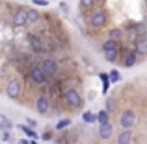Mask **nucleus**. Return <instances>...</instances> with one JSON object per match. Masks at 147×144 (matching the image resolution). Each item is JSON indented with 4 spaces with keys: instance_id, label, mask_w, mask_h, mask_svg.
Returning <instances> with one entry per match:
<instances>
[{
    "instance_id": "obj_1",
    "label": "nucleus",
    "mask_w": 147,
    "mask_h": 144,
    "mask_svg": "<svg viewBox=\"0 0 147 144\" xmlns=\"http://www.w3.org/2000/svg\"><path fill=\"white\" fill-rule=\"evenodd\" d=\"M63 101L69 109H80L84 99H82V96H80V92L76 90V88H67V90L63 92Z\"/></svg>"
},
{
    "instance_id": "obj_2",
    "label": "nucleus",
    "mask_w": 147,
    "mask_h": 144,
    "mask_svg": "<svg viewBox=\"0 0 147 144\" xmlns=\"http://www.w3.org/2000/svg\"><path fill=\"white\" fill-rule=\"evenodd\" d=\"M106 23H108V13H106V10H102V8L95 10L93 13L90 15V26L93 30L104 28V26H106Z\"/></svg>"
},
{
    "instance_id": "obj_3",
    "label": "nucleus",
    "mask_w": 147,
    "mask_h": 144,
    "mask_svg": "<svg viewBox=\"0 0 147 144\" xmlns=\"http://www.w3.org/2000/svg\"><path fill=\"white\" fill-rule=\"evenodd\" d=\"M102 53H104V56H106L108 62H115L119 58V45H117V41L106 40L102 43Z\"/></svg>"
},
{
    "instance_id": "obj_4",
    "label": "nucleus",
    "mask_w": 147,
    "mask_h": 144,
    "mask_svg": "<svg viewBox=\"0 0 147 144\" xmlns=\"http://www.w3.org/2000/svg\"><path fill=\"white\" fill-rule=\"evenodd\" d=\"M37 68H39L47 77H54L58 71H60V66H58V62L52 60V58H43V60L37 64Z\"/></svg>"
},
{
    "instance_id": "obj_5",
    "label": "nucleus",
    "mask_w": 147,
    "mask_h": 144,
    "mask_svg": "<svg viewBox=\"0 0 147 144\" xmlns=\"http://www.w3.org/2000/svg\"><path fill=\"white\" fill-rule=\"evenodd\" d=\"M136 112L132 111V109H125V111L121 112V118H119V124H121L123 129H132V126L136 124Z\"/></svg>"
},
{
    "instance_id": "obj_6",
    "label": "nucleus",
    "mask_w": 147,
    "mask_h": 144,
    "mask_svg": "<svg viewBox=\"0 0 147 144\" xmlns=\"http://www.w3.org/2000/svg\"><path fill=\"white\" fill-rule=\"evenodd\" d=\"M6 94L11 97V99H17L19 96L22 94V84L19 79H9L6 84Z\"/></svg>"
},
{
    "instance_id": "obj_7",
    "label": "nucleus",
    "mask_w": 147,
    "mask_h": 144,
    "mask_svg": "<svg viewBox=\"0 0 147 144\" xmlns=\"http://www.w3.org/2000/svg\"><path fill=\"white\" fill-rule=\"evenodd\" d=\"M28 79L32 81L34 84H37V86H39V84H45V83H47L49 77L45 75V73L41 71L37 66H34V68H30V71H28Z\"/></svg>"
},
{
    "instance_id": "obj_8",
    "label": "nucleus",
    "mask_w": 147,
    "mask_h": 144,
    "mask_svg": "<svg viewBox=\"0 0 147 144\" xmlns=\"http://www.w3.org/2000/svg\"><path fill=\"white\" fill-rule=\"evenodd\" d=\"M26 40H28L30 47L36 51V53H41V51L47 49V41H45L41 36H36V34H28V36H26Z\"/></svg>"
},
{
    "instance_id": "obj_9",
    "label": "nucleus",
    "mask_w": 147,
    "mask_h": 144,
    "mask_svg": "<svg viewBox=\"0 0 147 144\" xmlns=\"http://www.w3.org/2000/svg\"><path fill=\"white\" fill-rule=\"evenodd\" d=\"M11 25L13 26H24L26 25V8H17L11 13Z\"/></svg>"
},
{
    "instance_id": "obj_10",
    "label": "nucleus",
    "mask_w": 147,
    "mask_h": 144,
    "mask_svg": "<svg viewBox=\"0 0 147 144\" xmlns=\"http://www.w3.org/2000/svg\"><path fill=\"white\" fill-rule=\"evenodd\" d=\"M36 109H37L39 114H47V112L50 111V99L47 96H39L37 101H36Z\"/></svg>"
},
{
    "instance_id": "obj_11",
    "label": "nucleus",
    "mask_w": 147,
    "mask_h": 144,
    "mask_svg": "<svg viewBox=\"0 0 147 144\" xmlns=\"http://www.w3.org/2000/svg\"><path fill=\"white\" fill-rule=\"evenodd\" d=\"M134 45H136V53L138 54H147V36L144 32L136 38V43Z\"/></svg>"
},
{
    "instance_id": "obj_12",
    "label": "nucleus",
    "mask_w": 147,
    "mask_h": 144,
    "mask_svg": "<svg viewBox=\"0 0 147 144\" xmlns=\"http://www.w3.org/2000/svg\"><path fill=\"white\" fill-rule=\"evenodd\" d=\"M112 133H114V129H112L110 122H106V124H99V137H100V139H110V137H112Z\"/></svg>"
},
{
    "instance_id": "obj_13",
    "label": "nucleus",
    "mask_w": 147,
    "mask_h": 144,
    "mask_svg": "<svg viewBox=\"0 0 147 144\" xmlns=\"http://www.w3.org/2000/svg\"><path fill=\"white\" fill-rule=\"evenodd\" d=\"M132 142V131L130 129H125L117 135V144H130Z\"/></svg>"
},
{
    "instance_id": "obj_14",
    "label": "nucleus",
    "mask_w": 147,
    "mask_h": 144,
    "mask_svg": "<svg viewBox=\"0 0 147 144\" xmlns=\"http://www.w3.org/2000/svg\"><path fill=\"white\" fill-rule=\"evenodd\" d=\"M39 19H41L39 11H36V10H26V25H36Z\"/></svg>"
},
{
    "instance_id": "obj_15",
    "label": "nucleus",
    "mask_w": 147,
    "mask_h": 144,
    "mask_svg": "<svg viewBox=\"0 0 147 144\" xmlns=\"http://www.w3.org/2000/svg\"><path fill=\"white\" fill-rule=\"evenodd\" d=\"M136 64V53H127V56H125V60H123V66L125 68H132V66Z\"/></svg>"
},
{
    "instance_id": "obj_16",
    "label": "nucleus",
    "mask_w": 147,
    "mask_h": 144,
    "mask_svg": "<svg viewBox=\"0 0 147 144\" xmlns=\"http://www.w3.org/2000/svg\"><path fill=\"white\" fill-rule=\"evenodd\" d=\"M21 131L26 135V137H30V139H39L37 137V133L32 129V127H28V126H21Z\"/></svg>"
},
{
    "instance_id": "obj_17",
    "label": "nucleus",
    "mask_w": 147,
    "mask_h": 144,
    "mask_svg": "<svg viewBox=\"0 0 147 144\" xmlns=\"http://www.w3.org/2000/svg\"><path fill=\"white\" fill-rule=\"evenodd\" d=\"M100 81H102V92H108V86H110V79H108V73H100Z\"/></svg>"
},
{
    "instance_id": "obj_18",
    "label": "nucleus",
    "mask_w": 147,
    "mask_h": 144,
    "mask_svg": "<svg viewBox=\"0 0 147 144\" xmlns=\"http://www.w3.org/2000/svg\"><path fill=\"white\" fill-rule=\"evenodd\" d=\"M95 118H97L99 124H106V122H108V111H100L99 114L95 116Z\"/></svg>"
},
{
    "instance_id": "obj_19",
    "label": "nucleus",
    "mask_w": 147,
    "mask_h": 144,
    "mask_svg": "<svg viewBox=\"0 0 147 144\" xmlns=\"http://www.w3.org/2000/svg\"><path fill=\"white\" fill-rule=\"evenodd\" d=\"M82 120H84V122H88V124H93V122H97L95 114H91V112H84V114H82Z\"/></svg>"
},
{
    "instance_id": "obj_20",
    "label": "nucleus",
    "mask_w": 147,
    "mask_h": 144,
    "mask_svg": "<svg viewBox=\"0 0 147 144\" xmlns=\"http://www.w3.org/2000/svg\"><path fill=\"white\" fill-rule=\"evenodd\" d=\"M108 79H110L112 83H117V81L121 79V75H119V71H117V69H114V71H110V73H108Z\"/></svg>"
},
{
    "instance_id": "obj_21",
    "label": "nucleus",
    "mask_w": 147,
    "mask_h": 144,
    "mask_svg": "<svg viewBox=\"0 0 147 144\" xmlns=\"http://www.w3.org/2000/svg\"><path fill=\"white\" fill-rule=\"evenodd\" d=\"M67 126H71V120H69V118H63L61 122L56 124V129H63V127H67Z\"/></svg>"
},
{
    "instance_id": "obj_22",
    "label": "nucleus",
    "mask_w": 147,
    "mask_h": 144,
    "mask_svg": "<svg viewBox=\"0 0 147 144\" xmlns=\"http://www.w3.org/2000/svg\"><path fill=\"white\" fill-rule=\"evenodd\" d=\"M119 38H121V30H112V32H110V40L117 41Z\"/></svg>"
},
{
    "instance_id": "obj_23",
    "label": "nucleus",
    "mask_w": 147,
    "mask_h": 144,
    "mask_svg": "<svg viewBox=\"0 0 147 144\" xmlns=\"http://www.w3.org/2000/svg\"><path fill=\"white\" fill-rule=\"evenodd\" d=\"M0 126H2L4 131H7V129H11V127H13V124H11L9 120H2V124H0Z\"/></svg>"
},
{
    "instance_id": "obj_24",
    "label": "nucleus",
    "mask_w": 147,
    "mask_h": 144,
    "mask_svg": "<svg viewBox=\"0 0 147 144\" xmlns=\"http://www.w3.org/2000/svg\"><path fill=\"white\" fill-rule=\"evenodd\" d=\"M97 0H82V8H93Z\"/></svg>"
},
{
    "instance_id": "obj_25",
    "label": "nucleus",
    "mask_w": 147,
    "mask_h": 144,
    "mask_svg": "<svg viewBox=\"0 0 147 144\" xmlns=\"http://www.w3.org/2000/svg\"><path fill=\"white\" fill-rule=\"evenodd\" d=\"M2 141L4 142H11V135L7 133V131H4V133H2Z\"/></svg>"
},
{
    "instance_id": "obj_26",
    "label": "nucleus",
    "mask_w": 147,
    "mask_h": 144,
    "mask_svg": "<svg viewBox=\"0 0 147 144\" xmlns=\"http://www.w3.org/2000/svg\"><path fill=\"white\" fill-rule=\"evenodd\" d=\"M34 4H36V6H43V8H45L49 2H47V0H34Z\"/></svg>"
},
{
    "instance_id": "obj_27",
    "label": "nucleus",
    "mask_w": 147,
    "mask_h": 144,
    "mask_svg": "<svg viewBox=\"0 0 147 144\" xmlns=\"http://www.w3.org/2000/svg\"><path fill=\"white\" fill-rule=\"evenodd\" d=\"M50 139H52V137H50V133H45L43 135V141H50Z\"/></svg>"
},
{
    "instance_id": "obj_28",
    "label": "nucleus",
    "mask_w": 147,
    "mask_h": 144,
    "mask_svg": "<svg viewBox=\"0 0 147 144\" xmlns=\"http://www.w3.org/2000/svg\"><path fill=\"white\" fill-rule=\"evenodd\" d=\"M19 144H30L28 141H24V139H22V141H19Z\"/></svg>"
},
{
    "instance_id": "obj_29",
    "label": "nucleus",
    "mask_w": 147,
    "mask_h": 144,
    "mask_svg": "<svg viewBox=\"0 0 147 144\" xmlns=\"http://www.w3.org/2000/svg\"><path fill=\"white\" fill-rule=\"evenodd\" d=\"M0 75H2V68H0Z\"/></svg>"
}]
</instances>
